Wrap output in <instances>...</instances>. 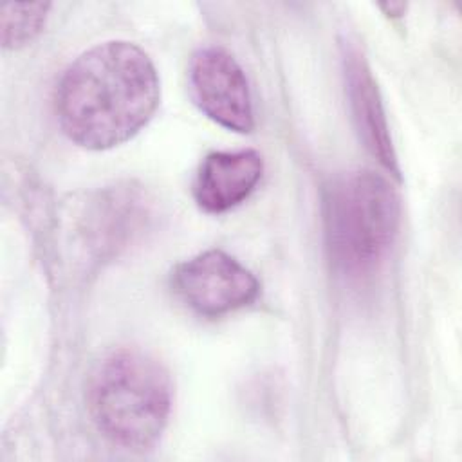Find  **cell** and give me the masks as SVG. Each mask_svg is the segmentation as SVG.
Here are the masks:
<instances>
[{
  "instance_id": "obj_1",
  "label": "cell",
  "mask_w": 462,
  "mask_h": 462,
  "mask_svg": "<svg viewBox=\"0 0 462 462\" xmlns=\"http://www.w3.org/2000/svg\"><path fill=\"white\" fill-rule=\"evenodd\" d=\"M161 81L135 43L110 40L81 52L56 87V117L81 148L108 150L130 141L153 117Z\"/></svg>"
},
{
  "instance_id": "obj_2",
  "label": "cell",
  "mask_w": 462,
  "mask_h": 462,
  "mask_svg": "<svg viewBox=\"0 0 462 462\" xmlns=\"http://www.w3.org/2000/svg\"><path fill=\"white\" fill-rule=\"evenodd\" d=\"M173 401L166 368L135 348L108 354L94 368L87 402L96 428L126 449H148L162 435Z\"/></svg>"
},
{
  "instance_id": "obj_3",
  "label": "cell",
  "mask_w": 462,
  "mask_h": 462,
  "mask_svg": "<svg viewBox=\"0 0 462 462\" xmlns=\"http://www.w3.org/2000/svg\"><path fill=\"white\" fill-rule=\"evenodd\" d=\"M399 222V193L381 173L346 171L325 189V242L332 263L345 274L374 269L392 247Z\"/></svg>"
},
{
  "instance_id": "obj_4",
  "label": "cell",
  "mask_w": 462,
  "mask_h": 462,
  "mask_svg": "<svg viewBox=\"0 0 462 462\" xmlns=\"http://www.w3.org/2000/svg\"><path fill=\"white\" fill-rule=\"evenodd\" d=\"M171 289L197 314L217 318L254 301L260 283L231 254L208 249L171 271Z\"/></svg>"
},
{
  "instance_id": "obj_5",
  "label": "cell",
  "mask_w": 462,
  "mask_h": 462,
  "mask_svg": "<svg viewBox=\"0 0 462 462\" xmlns=\"http://www.w3.org/2000/svg\"><path fill=\"white\" fill-rule=\"evenodd\" d=\"M188 85L193 103L217 125L240 134L254 128L247 78L224 47L206 45L193 52L188 65Z\"/></svg>"
},
{
  "instance_id": "obj_6",
  "label": "cell",
  "mask_w": 462,
  "mask_h": 462,
  "mask_svg": "<svg viewBox=\"0 0 462 462\" xmlns=\"http://www.w3.org/2000/svg\"><path fill=\"white\" fill-rule=\"evenodd\" d=\"M263 161L256 150L211 152L193 180V197L200 209L224 213L242 204L258 186Z\"/></svg>"
},
{
  "instance_id": "obj_7",
  "label": "cell",
  "mask_w": 462,
  "mask_h": 462,
  "mask_svg": "<svg viewBox=\"0 0 462 462\" xmlns=\"http://www.w3.org/2000/svg\"><path fill=\"white\" fill-rule=\"evenodd\" d=\"M343 65H345V81H346L348 99H350L357 132L365 146L370 150V153L377 157V161L392 175L399 179L397 155L393 152L379 88L370 72V67L365 61L363 54L352 45L345 47Z\"/></svg>"
},
{
  "instance_id": "obj_8",
  "label": "cell",
  "mask_w": 462,
  "mask_h": 462,
  "mask_svg": "<svg viewBox=\"0 0 462 462\" xmlns=\"http://www.w3.org/2000/svg\"><path fill=\"white\" fill-rule=\"evenodd\" d=\"M51 4H5L2 7V45L4 49H18L34 40L47 18Z\"/></svg>"
}]
</instances>
